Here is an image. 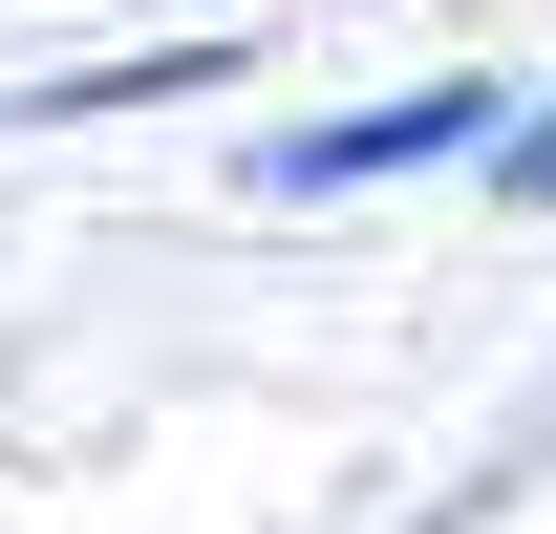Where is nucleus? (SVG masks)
<instances>
[{
    "instance_id": "nucleus-1",
    "label": "nucleus",
    "mask_w": 556,
    "mask_h": 534,
    "mask_svg": "<svg viewBox=\"0 0 556 534\" xmlns=\"http://www.w3.org/2000/svg\"><path fill=\"white\" fill-rule=\"evenodd\" d=\"M471 129H492L471 65H450V86H364V107L257 129V150H236V193H257V214H364V193H407V171H471Z\"/></svg>"
},
{
    "instance_id": "nucleus-2",
    "label": "nucleus",
    "mask_w": 556,
    "mask_h": 534,
    "mask_svg": "<svg viewBox=\"0 0 556 534\" xmlns=\"http://www.w3.org/2000/svg\"><path fill=\"white\" fill-rule=\"evenodd\" d=\"M193 86H236V43H108V65L22 86V129H108V107H193Z\"/></svg>"
},
{
    "instance_id": "nucleus-3",
    "label": "nucleus",
    "mask_w": 556,
    "mask_h": 534,
    "mask_svg": "<svg viewBox=\"0 0 556 534\" xmlns=\"http://www.w3.org/2000/svg\"><path fill=\"white\" fill-rule=\"evenodd\" d=\"M471 171H492V214H556V86H492Z\"/></svg>"
}]
</instances>
